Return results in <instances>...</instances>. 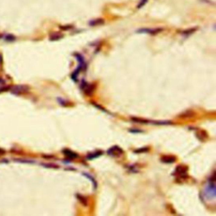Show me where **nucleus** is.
Instances as JSON below:
<instances>
[{
	"mask_svg": "<svg viewBox=\"0 0 216 216\" xmlns=\"http://www.w3.org/2000/svg\"><path fill=\"white\" fill-rule=\"evenodd\" d=\"M107 153L109 155H112V156H120L123 152H122L121 148H119L118 146H114L112 147V148H111L110 150L107 151Z\"/></svg>",
	"mask_w": 216,
	"mask_h": 216,
	"instance_id": "20e7f679",
	"label": "nucleus"
},
{
	"mask_svg": "<svg viewBox=\"0 0 216 216\" xmlns=\"http://www.w3.org/2000/svg\"><path fill=\"white\" fill-rule=\"evenodd\" d=\"M61 37L62 36H60L58 33H53V34L51 35V37H50V40H51V41H57L58 39H60Z\"/></svg>",
	"mask_w": 216,
	"mask_h": 216,
	"instance_id": "6e6552de",
	"label": "nucleus"
},
{
	"mask_svg": "<svg viewBox=\"0 0 216 216\" xmlns=\"http://www.w3.org/2000/svg\"><path fill=\"white\" fill-rule=\"evenodd\" d=\"M6 40L8 41H14V40H15V37L12 36V35H7V36H6Z\"/></svg>",
	"mask_w": 216,
	"mask_h": 216,
	"instance_id": "4468645a",
	"label": "nucleus"
},
{
	"mask_svg": "<svg viewBox=\"0 0 216 216\" xmlns=\"http://www.w3.org/2000/svg\"><path fill=\"white\" fill-rule=\"evenodd\" d=\"M2 83H4V80L2 79H0V84H2Z\"/></svg>",
	"mask_w": 216,
	"mask_h": 216,
	"instance_id": "a211bd4d",
	"label": "nucleus"
},
{
	"mask_svg": "<svg viewBox=\"0 0 216 216\" xmlns=\"http://www.w3.org/2000/svg\"><path fill=\"white\" fill-rule=\"evenodd\" d=\"M77 198H78V199L79 200V201H80V202H81L82 204H84V205H87V199H86L85 198H84V197L81 195H79V194L77 195Z\"/></svg>",
	"mask_w": 216,
	"mask_h": 216,
	"instance_id": "9d476101",
	"label": "nucleus"
},
{
	"mask_svg": "<svg viewBox=\"0 0 216 216\" xmlns=\"http://www.w3.org/2000/svg\"><path fill=\"white\" fill-rule=\"evenodd\" d=\"M63 153L65 154L66 156H68L69 158H71V159H74V158L77 157V154L74 153V152H73V151L69 150H63Z\"/></svg>",
	"mask_w": 216,
	"mask_h": 216,
	"instance_id": "423d86ee",
	"label": "nucleus"
},
{
	"mask_svg": "<svg viewBox=\"0 0 216 216\" xmlns=\"http://www.w3.org/2000/svg\"><path fill=\"white\" fill-rule=\"evenodd\" d=\"M195 31H196V28L190 29V30H186V31H182V35H187V36H188V35H191L192 33L194 32Z\"/></svg>",
	"mask_w": 216,
	"mask_h": 216,
	"instance_id": "9b49d317",
	"label": "nucleus"
},
{
	"mask_svg": "<svg viewBox=\"0 0 216 216\" xmlns=\"http://www.w3.org/2000/svg\"><path fill=\"white\" fill-rule=\"evenodd\" d=\"M101 155H102V151H96L95 153H92V154H90V155H87V158H88V159H93V158H95V157L100 156Z\"/></svg>",
	"mask_w": 216,
	"mask_h": 216,
	"instance_id": "0eeeda50",
	"label": "nucleus"
},
{
	"mask_svg": "<svg viewBox=\"0 0 216 216\" xmlns=\"http://www.w3.org/2000/svg\"><path fill=\"white\" fill-rule=\"evenodd\" d=\"M103 23V20L102 19H98V20H94V21H90V25H93V26H95V25H98V24H101Z\"/></svg>",
	"mask_w": 216,
	"mask_h": 216,
	"instance_id": "1a4fd4ad",
	"label": "nucleus"
},
{
	"mask_svg": "<svg viewBox=\"0 0 216 216\" xmlns=\"http://www.w3.org/2000/svg\"><path fill=\"white\" fill-rule=\"evenodd\" d=\"M71 28H72V27H71L70 25H68V26L66 25V26H62L61 27L62 30H69V29H71Z\"/></svg>",
	"mask_w": 216,
	"mask_h": 216,
	"instance_id": "dca6fc26",
	"label": "nucleus"
},
{
	"mask_svg": "<svg viewBox=\"0 0 216 216\" xmlns=\"http://www.w3.org/2000/svg\"><path fill=\"white\" fill-rule=\"evenodd\" d=\"M161 161L164 162V163H173L176 161V158L173 157V156H168V155H166V156H163L161 158Z\"/></svg>",
	"mask_w": 216,
	"mask_h": 216,
	"instance_id": "39448f33",
	"label": "nucleus"
},
{
	"mask_svg": "<svg viewBox=\"0 0 216 216\" xmlns=\"http://www.w3.org/2000/svg\"><path fill=\"white\" fill-rule=\"evenodd\" d=\"M84 175L87 178H89L90 181H92V182H93V184H94V186H95V188H96V182H95V180L94 178L91 176L89 175V174H87V173H84Z\"/></svg>",
	"mask_w": 216,
	"mask_h": 216,
	"instance_id": "f8f14e48",
	"label": "nucleus"
},
{
	"mask_svg": "<svg viewBox=\"0 0 216 216\" xmlns=\"http://www.w3.org/2000/svg\"><path fill=\"white\" fill-rule=\"evenodd\" d=\"M5 154V151L3 150V149H0V155H3Z\"/></svg>",
	"mask_w": 216,
	"mask_h": 216,
	"instance_id": "f3484780",
	"label": "nucleus"
},
{
	"mask_svg": "<svg viewBox=\"0 0 216 216\" xmlns=\"http://www.w3.org/2000/svg\"><path fill=\"white\" fill-rule=\"evenodd\" d=\"M148 150H149V148H141L140 150H134V152H136V153H141V152H146Z\"/></svg>",
	"mask_w": 216,
	"mask_h": 216,
	"instance_id": "2eb2a0df",
	"label": "nucleus"
},
{
	"mask_svg": "<svg viewBox=\"0 0 216 216\" xmlns=\"http://www.w3.org/2000/svg\"><path fill=\"white\" fill-rule=\"evenodd\" d=\"M162 31L161 28H157V29H148V28H143V29H139L137 31V32L139 33H147V34H151V35H155L157 33L160 32Z\"/></svg>",
	"mask_w": 216,
	"mask_h": 216,
	"instance_id": "7ed1b4c3",
	"label": "nucleus"
},
{
	"mask_svg": "<svg viewBox=\"0 0 216 216\" xmlns=\"http://www.w3.org/2000/svg\"><path fill=\"white\" fill-rule=\"evenodd\" d=\"M147 2H148V0H140V2H139V4H138V7H137V8H141L142 7L144 6V4H146Z\"/></svg>",
	"mask_w": 216,
	"mask_h": 216,
	"instance_id": "ddd939ff",
	"label": "nucleus"
},
{
	"mask_svg": "<svg viewBox=\"0 0 216 216\" xmlns=\"http://www.w3.org/2000/svg\"><path fill=\"white\" fill-rule=\"evenodd\" d=\"M174 174L177 178L183 180L188 177V168L183 166H178L175 170Z\"/></svg>",
	"mask_w": 216,
	"mask_h": 216,
	"instance_id": "f257e3e1",
	"label": "nucleus"
},
{
	"mask_svg": "<svg viewBox=\"0 0 216 216\" xmlns=\"http://www.w3.org/2000/svg\"><path fill=\"white\" fill-rule=\"evenodd\" d=\"M29 90V88L25 85H16L12 87L10 89V91L15 95L23 94V93H26Z\"/></svg>",
	"mask_w": 216,
	"mask_h": 216,
	"instance_id": "f03ea898",
	"label": "nucleus"
}]
</instances>
